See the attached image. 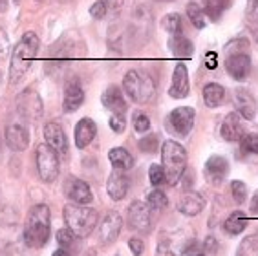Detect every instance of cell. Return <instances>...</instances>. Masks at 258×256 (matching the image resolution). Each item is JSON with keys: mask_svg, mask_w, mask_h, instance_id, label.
I'll return each mask as SVG.
<instances>
[{"mask_svg": "<svg viewBox=\"0 0 258 256\" xmlns=\"http://www.w3.org/2000/svg\"><path fill=\"white\" fill-rule=\"evenodd\" d=\"M74 238H75V234L70 231L68 227H64V229L57 231V241H59L62 247H72V243H74Z\"/></svg>", "mask_w": 258, "mask_h": 256, "instance_id": "cell-38", "label": "cell"}, {"mask_svg": "<svg viewBox=\"0 0 258 256\" xmlns=\"http://www.w3.org/2000/svg\"><path fill=\"white\" fill-rule=\"evenodd\" d=\"M39 48H40V40L37 35L31 33V31L22 35V39L19 40V44L13 49V55H11V64H10L11 83L15 84L24 77L26 72L30 70L31 60L39 53Z\"/></svg>", "mask_w": 258, "mask_h": 256, "instance_id": "cell-2", "label": "cell"}, {"mask_svg": "<svg viewBox=\"0 0 258 256\" xmlns=\"http://www.w3.org/2000/svg\"><path fill=\"white\" fill-rule=\"evenodd\" d=\"M104 2H106V6H108L110 10H119L124 0H104Z\"/></svg>", "mask_w": 258, "mask_h": 256, "instance_id": "cell-44", "label": "cell"}, {"mask_svg": "<svg viewBox=\"0 0 258 256\" xmlns=\"http://www.w3.org/2000/svg\"><path fill=\"white\" fill-rule=\"evenodd\" d=\"M187 15H189L190 22L194 24V28H198V30H204L205 28V11L200 8L198 4H194V2H190L189 6H187Z\"/></svg>", "mask_w": 258, "mask_h": 256, "instance_id": "cell-29", "label": "cell"}, {"mask_svg": "<svg viewBox=\"0 0 258 256\" xmlns=\"http://www.w3.org/2000/svg\"><path fill=\"white\" fill-rule=\"evenodd\" d=\"M108 124H110V128H112L114 132H117V134L124 132V128H126V115H119V113H112V115H110Z\"/></svg>", "mask_w": 258, "mask_h": 256, "instance_id": "cell-37", "label": "cell"}, {"mask_svg": "<svg viewBox=\"0 0 258 256\" xmlns=\"http://www.w3.org/2000/svg\"><path fill=\"white\" fill-rule=\"evenodd\" d=\"M149 179H150V183H152V187H159V185H163V183L167 181V176H165L163 167H159V165H150Z\"/></svg>", "mask_w": 258, "mask_h": 256, "instance_id": "cell-34", "label": "cell"}, {"mask_svg": "<svg viewBox=\"0 0 258 256\" xmlns=\"http://www.w3.org/2000/svg\"><path fill=\"white\" fill-rule=\"evenodd\" d=\"M121 229H123V216H121L117 211H110L106 212V216L103 218L99 227V238L104 245H110L117 240V236L121 234Z\"/></svg>", "mask_w": 258, "mask_h": 256, "instance_id": "cell-11", "label": "cell"}, {"mask_svg": "<svg viewBox=\"0 0 258 256\" xmlns=\"http://www.w3.org/2000/svg\"><path fill=\"white\" fill-rule=\"evenodd\" d=\"M231 192H233V198L236 203H243L247 200V185L243 181H240V179H234L231 183Z\"/></svg>", "mask_w": 258, "mask_h": 256, "instance_id": "cell-33", "label": "cell"}, {"mask_svg": "<svg viewBox=\"0 0 258 256\" xmlns=\"http://www.w3.org/2000/svg\"><path fill=\"white\" fill-rule=\"evenodd\" d=\"M53 256H70V254H68L66 249H57V251L53 252Z\"/></svg>", "mask_w": 258, "mask_h": 256, "instance_id": "cell-47", "label": "cell"}, {"mask_svg": "<svg viewBox=\"0 0 258 256\" xmlns=\"http://www.w3.org/2000/svg\"><path fill=\"white\" fill-rule=\"evenodd\" d=\"M8 10V0H0V13H4Z\"/></svg>", "mask_w": 258, "mask_h": 256, "instance_id": "cell-48", "label": "cell"}, {"mask_svg": "<svg viewBox=\"0 0 258 256\" xmlns=\"http://www.w3.org/2000/svg\"><path fill=\"white\" fill-rule=\"evenodd\" d=\"M156 2H172V0H156Z\"/></svg>", "mask_w": 258, "mask_h": 256, "instance_id": "cell-49", "label": "cell"}, {"mask_svg": "<svg viewBox=\"0 0 258 256\" xmlns=\"http://www.w3.org/2000/svg\"><path fill=\"white\" fill-rule=\"evenodd\" d=\"M50 231H51V218H50V209L39 203L35 207L30 209L28 218H26L24 225V241L28 247L39 249L44 247L50 240Z\"/></svg>", "mask_w": 258, "mask_h": 256, "instance_id": "cell-1", "label": "cell"}, {"mask_svg": "<svg viewBox=\"0 0 258 256\" xmlns=\"http://www.w3.org/2000/svg\"><path fill=\"white\" fill-rule=\"evenodd\" d=\"M161 163L169 185H178L187 168V150L178 141L167 139L161 145Z\"/></svg>", "mask_w": 258, "mask_h": 256, "instance_id": "cell-4", "label": "cell"}, {"mask_svg": "<svg viewBox=\"0 0 258 256\" xmlns=\"http://www.w3.org/2000/svg\"><path fill=\"white\" fill-rule=\"evenodd\" d=\"M234 108L238 110V113L243 119L247 121H253L256 117L258 112V104L254 95L245 88H236L234 90Z\"/></svg>", "mask_w": 258, "mask_h": 256, "instance_id": "cell-13", "label": "cell"}, {"mask_svg": "<svg viewBox=\"0 0 258 256\" xmlns=\"http://www.w3.org/2000/svg\"><path fill=\"white\" fill-rule=\"evenodd\" d=\"M17 110L22 117L35 121L42 115V101H40L39 94L33 90H26L17 97Z\"/></svg>", "mask_w": 258, "mask_h": 256, "instance_id": "cell-8", "label": "cell"}, {"mask_svg": "<svg viewBox=\"0 0 258 256\" xmlns=\"http://www.w3.org/2000/svg\"><path fill=\"white\" fill-rule=\"evenodd\" d=\"M150 214L152 209L147 202H132L128 207V227L132 231H149Z\"/></svg>", "mask_w": 258, "mask_h": 256, "instance_id": "cell-9", "label": "cell"}, {"mask_svg": "<svg viewBox=\"0 0 258 256\" xmlns=\"http://www.w3.org/2000/svg\"><path fill=\"white\" fill-rule=\"evenodd\" d=\"M249 220H247V214L242 211H233L231 214L227 216V220L224 222V229L227 234L231 236H238L245 231V227H247Z\"/></svg>", "mask_w": 258, "mask_h": 256, "instance_id": "cell-26", "label": "cell"}, {"mask_svg": "<svg viewBox=\"0 0 258 256\" xmlns=\"http://www.w3.org/2000/svg\"><path fill=\"white\" fill-rule=\"evenodd\" d=\"M222 138L225 141H238L245 136V124L242 123V115L240 113H229L227 117L224 119L222 124Z\"/></svg>", "mask_w": 258, "mask_h": 256, "instance_id": "cell-18", "label": "cell"}, {"mask_svg": "<svg viewBox=\"0 0 258 256\" xmlns=\"http://www.w3.org/2000/svg\"><path fill=\"white\" fill-rule=\"evenodd\" d=\"M194 117H196L194 108H190V106H179V108L170 112L167 123L170 124V128H172L176 134L187 136L194 126Z\"/></svg>", "mask_w": 258, "mask_h": 256, "instance_id": "cell-10", "label": "cell"}, {"mask_svg": "<svg viewBox=\"0 0 258 256\" xmlns=\"http://www.w3.org/2000/svg\"><path fill=\"white\" fill-rule=\"evenodd\" d=\"M225 99V90L222 84L218 83H209L204 86V103L209 108H216L224 103Z\"/></svg>", "mask_w": 258, "mask_h": 256, "instance_id": "cell-27", "label": "cell"}, {"mask_svg": "<svg viewBox=\"0 0 258 256\" xmlns=\"http://www.w3.org/2000/svg\"><path fill=\"white\" fill-rule=\"evenodd\" d=\"M238 256H258V234L247 236L240 243Z\"/></svg>", "mask_w": 258, "mask_h": 256, "instance_id": "cell-31", "label": "cell"}, {"mask_svg": "<svg viewBox=\"0 0 258 256\" xmlns=\"http://www.w3.org/2000/svg\"><path fill=\"white\" fill-rule=\"evenodd\" d=\"M159 141H158V136H147V138L139 139V150L145 154H152L156 152V148H158Z\"/></svg>", "mask_w": 258, "mask_h": 256, "instance_id": "cell-35", "label": "cell"}, {"mask_svg": "<svg viewBox=\"0 0 258 256\" xmlns=\"http://www.w3.org/2000/svg\"><path fill=\"white\" fill-rule=\"evenodd\" d=\"M8 51H10V39L6 31L0 28V62L8 59Z\"/></svg>", "mask_w": 258, "mask_h": 256, "instance_id": "cell-41", "label": "cell"}, {"mask_svg": "<svg viewBox=\"0 0 258 256\" xmlns=\"http://www.w3.org/2000/svg\"><path fill=\"white\" fill-rule=\"evenodd\" d=\"M95 134H97V126H95L94 121L88 119V117L81 119L79 123L75 124V130H74L75 147L86 148L95 139Z\"/></svg>", "mask_w": 258, "mask_h": 256, "instance_id": "cell-20", "label": "cell"}, {"mask_svg": "<svg viewBox=\"0 0 258 256\" xmlns=\"http://www.w3.org/2000/svg\"><path fill=\"white\" fill-rule=\"evenodd\" d=\"M163 28L169 31L170 35L181 33V17L178 13H170L163 19Z\"/></svg>", "mask_w": 258, "mask_h": 256, "instance_id": "cell-32", "label": "cell"}, {"mask_svg": "<svg viewBox=\"0 0 258 256\" xmlns=\"http://www.w3.org/2000/svg\"><path fill=\"white\" fill-rule=\"evenodd\" d=\"M249 17L253 22H258V0H254L253 6H251V10H249Z\"/></svg>", "mask_w": 258, "mask_h": 256, "instance_id": "cell-43", "label": "cell"}, {"mask_svg": "<svg viewBox=\"0 0 258 256\" xmlns=\"http://www.w3.org/2000/svg\"><path fill=\"white\" fill-rule=\"evenodd\" d=\"M169 49L172 51L174 57H179V59H190L194 53V46L183 33L172 35L169 39Z\"/></svg>", "mask_w": 258, "mask_h": 256, "instance_id": "cell-24", "label": "cell"}, {"mask_svg": "<svg viewBox=\"0 0 258 256\" xmlns=\"http://www.w3.org/2000/svg\"><path fill=\"white\" fill-rule=\"evenodd\" d=\"M64 212V222L66 227L74 232L75 238H86L94 232L97 225V211L86 205H77V203H68L62 209Z\"/></svg>", "mask_w": 258, "mask_h": 256, "instance_id": "cell-3", "label": "cell"}, {"mask_svg": "<svg viewBox=\"0 0 258 256\" xmlns=\"http://www.w3.org/2000/svg\"><path fill=\"white\" fill-rule=\"evenodd\" d=\"M124 94L128 95L130 101L138 104L149 103L156 94V83L147 72L143 70H130L124 75Z\"/></svg>", "mask_w": 258, "mask_h": 256, "instance_id": "cell-6", "label": "cell"}, {"mask_svg": "<svg viewBox=\"0 0 258 256\" xmlns=\"http://www.w3.org/2000/svg\"><path fill=\"white\" fill-rule=\"evenodd\" d=\"M229 174V163L222 156H211L205 161L204 176L211 185H220Z\"/></svg>", "mask_w": 258, "mask_h": 256, "instance_id": "cell-12", "label": "cell"}, {"mask_svg": "<svg viewBox=\"0 0 258 256\" xmlns=\"http://www.w3.org/2000/svg\"><path fill=\"white\" fill-rule=\"evenodd\" d=\"M44 139L46 143L50 145L51 148H55L59 154L68 152V138H66L64 130L57 121H51L44 126Z\"/></svg>", "mask_w": 258, "mask_h": 256, "instance_id": "cell-17", "label": "cell"}, {"mask_svg": "<svg viewBox=\"0 0 258 256\" xmlns=\"http://www.w3.org/2000/svg\"><path fill=\"white\" fill-rule=\"evenodd\" d=\"M225 68L236 81H243L251 72L249 42L245 39H234L225 46Z\"/></svg>", "mask_w": 258, "mask_h": 256, "instance_id": "cell-5", "label": "cell"}, {"mask_svg": "<svg viewBox=\"0 0 258 256\" xmlns=\"http://www.w3.org/2000/svg\"><path fill=\"white\" fill-rule=\"evenodd\" d=\"M103 104L110 110L112 113H119V115H126V101H124V95L117 86H108L103 94Z\"/></svg>", "mask_w": 258, "mask_h": 256, "instance_id": "cell-21", "label": "cell"}, {"mask_svg": "<svg viewBox=\"0 0 258 256\" xmlns=\"http://www.w3.org/2000/svg\"><path fill=\"white\" fill-rule=\"evenodd\" d=\"M190 92V83H189V72L187 66L183 64H176L172 74V84L169 88V95L174 99H185Z\"/></svg>", "mask_w": 258, "mask_h": 256, "instance_id": "cell-14", "label": "cell"}, {"mask_svg": "<svg viewBox=\"0 0 258 256\" xmlns=\"http://www.w3.org/2000/svg\"><path fill=\"white\" fill-rule=\"evenodd\" d=\"M37 168L39 176L44 183H53L59 176V152L48 143L37 147Z\"/></svg>", "mask_w": 258, "mask_h": 256, "instance_id": "cell-7", "label": "cell"}, {"mask_svg": "<svg viewBox=\"0 0 258 256\" xmlns=\"http://www.w3.org/2000/svg\"><path fill=\"white\" fill-rule=\"evenodd\" d=\"M147 198H149L147 203L150 205L152 211H161V209H165L167 207V203H169V198H167V194H165L161 188H154Z\"/></svg>", "mask_w": 258, "mask_h": 256, "instance_id": "cell-30", "label": "cell"}, {"mask_svg": "<svg viewBox=\"0 0 258 256\" xmlns=\"http://www.w3.org/2000/svg\"><path fill=\"white\" fill-rule=\"evenodd\" d=\"M128 188H130V179L123 170H114V172L108 176L106 190H108V196L112 198V200H115V202L123 200V198L128 194Z\"/></svg>", "mask_w": 258, "mask_h": 256, "instance_id": "cell-16", "label": "cell"}, {"mask_svg": "<svg viewBox=\"0 0 258 256\" xmlns=\"http://www.w3.org/2000/svg\"><path fill=\"white\" fill-rule=\"evenodd\" d=\"M85 103V92H83V86H81L77 81H70L68 86L64 90V112L72 113L79 108L81 104Z\"/></svg>", "mask_w": 258, "mask_h": 256, "instance_id": "cell-23", "label": "cell"}, {"mask_svg": "<svg viewBox=\"0 0 258 256\" xmlns=\"http://www.w3.org/2000/svg\"><path fill=\"white\" fill-rule=\"evenodd\" d=\"M196 256H207V254H196Z\"/></svg>", "mask_w": 258, "mask_h": 256, "instance_id": "cell-50", "label": "cell"}, {"mask_svg": "<svg viewBox=\"0 0 258 256\" xmlns=\"http://www.w3.org/2000/svg\"><path fill=\"white\" fill-rule=\"evenodd\" d=\"M204 207L205 200L198 192H185L178 202V211L185 216H198L200 212L204 211Z\"/></svg>", "mask_w": 258, "mask_h": 256, "instance_id": "cell-22", "label": "cell"}, {"mask_svg": "<svg viewBox=\"0 0 258 256\" xmlns=\"http://www.w3.org/2000/svg\"><path fill=\"white\" fill-rule=\"evenodd\" d=\"M229 8V0H205L204 11L209 19L218 20L224 15V11Z\"/></svg>", "mask_w": 258, "mask_h": 256, "instance_id": "cell-28", "label": "cell"}, {"mask_svg": "<svg viewBox=\"0 0 258 256\" xmlns=\"http://www.w3.org/2000/svg\"><path fill=\"white\" fill-rule=\"evenodd\" d=\"M134 128L136 132L143 134L150 128V119L145 115V113H136L134 115Z\"/></svg>", "mask_w": 258, "mask_h": 256, "instance_id": "cell-39", "label": "cell"}, {"mask_svg": "<svg viewBox=\"0 0 258 256\" xmlns=\"http://www.w3.org/2000/svg\"><path fill=\"white\" fill-rule=\"evenodd\" d=\"M66 196L77 205H88L94 200V194L90 190L88 183H85L83 179H70L64 185Z\"/></svg>", "mask_w": 258, "mask_h": 256, "instance_id": "cell-15", "label": "cell"}, {"mask_svg": "<svg viewBox=\"0 0 258 256\" xmlns=\"http://www.w3.org/2000/svg\"><path fill=\"white\" fill-rule=\"evenodd\" d=\"M207 68L209 70L216 68V55H207Z\"/></svg>", "mask_w": 258, "mask_h": 256, "instance_id": "cell-46", "label": "cell"}, {"mask_svg": "<svg viewBox=\"0 0 258 256\" xmlns=\"http://www.w3.org/2000/svg\"><path fill=\"white\" fill-rule=\"evenodd\" d=\"M6 143L11 150L22 152L30 145V134L22 124H10L6 128Z\"/></svg>", "mask_w": 258, "mask_h": 256, "instance_id": "cell-19", "label": "cell"}, {"mask_svg": "<svg viewBox=\"0 0 258 256\" xmlns=\"http://www.w3.org/2000/svg\"><path fill=\"white\" fill-rule=\"evenodd\" d=\"M128 247H130V251H132V254H136V256H141L145 252V243L141 238H130Z\"/></svg>", "mask_w": 258, "mask_h": 256, "instance_id": "cell-42", "label": "cell"}, {"mask_svg": "<svg viewBox=\"0 0 258 256\" xmlns=\"http://www.w3.org/2000/svg\"><path fill=\"white\" fill-rule=\"evenodd\" d=\"M108 159H110V163H112L114 170H123V172L130 170L132 165H134V158H132V154L123 147L112 148V150L108 152Z\"/></svg>", "mask_w": 258, "mask_h": 256, "instance_id": "cell-25", "label": "cell"}, {"mask_svg": "<svg viewBox=\"0 0 258 256\" xmlns=\"http://www.w3.org/2000/svg\"><path fill=\"white\" fill-rule=\"evenodd\" d=\"M251 212H253L254 216H258V192L253 196V200H251Z\"/></svg>", "mask_w": 258, "mask_h": 256, "instance_id": "cell-45", "label": "cell"}, {"mask_svg": "<svg viewBox=\"0 0 258 256\" xmlns=\"http://www.w3.org/2000/svg\"><path fill=\"white\" fill-rule=\"evenodd\" d=\"M106 10H108L106 2H104V0H97V2H94L92 8H90V15L94 17V19H103V17L106 15Z\"/></svg>", "mask_w": 258, "mask_h": 256, "instance_id": "cell-40", "label": "cell"}, {"mask_svg": "<svg viewBox=\"0 0 258 256\" xmlns=\"http://www.w3.org/2000/svg\"><path fill=\"white\" fill-rule=\"evenodd\" d=\"M240 141H242V148L245 152L258 154V134H245Z\"/></svg>", "mask_w": 258, "mask_h": 256, "instance_id": "cell-36", "label": "cell"}, {"mask_svg": "<svg viewBox=\"0 0 258 256\" xmlns=\"http://www.w3.org/2000/svg\"><path fill=\"white\" fill-rule=\"evenodd\" d=\"M13 2H20V0H13Z\"/></svg>", "mask_w": 258, "mask_h": 256, "instance_id": "cell-51", "label": "cell"}]
</instances>
